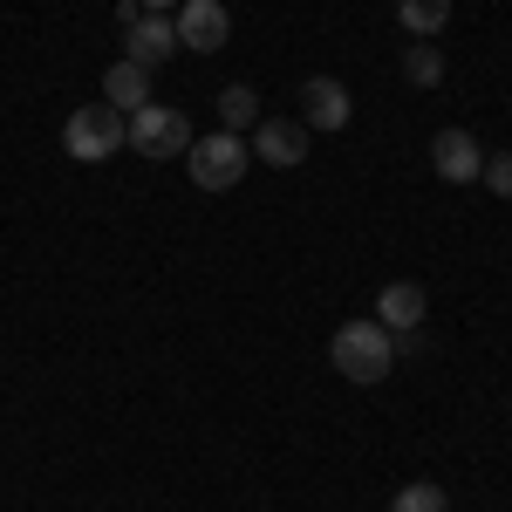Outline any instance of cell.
Here are the masks:
<instances>
[{
  "instance_id": "obj_1",
  "label": "cell",
  "mask_w": 512,
  "mask_h": 512,
  "mask_svg": "<svg viewBox=\"0 0 512 512\" xmlns=\"http://www.w3.org/2000/svg\"><path fill=\"white\" fill-rule=\"evenodd\" d=\"M335 369L349 376V383H383L396 369V342L383 321H342L335 328Z\"/></svg>"
},
{
  "instance_id": "obj_2",
  "label": "cell",
  "mask_w": 512,
  "mask_h": 512,
  "mask_svg": "<svg viewBox=\"0 0 512 512\" xmlns=\"http://www.w3.org/2000/svg\"><path fill=\"white\" fill-rule=\"evenodd\" d=\"M123 144H130V117L110 110V103H89V110H76V117L62 123V151L76 164H103Z\"/></svg>"
},
{
  "instance_id": "obj_3",
  "label": "cell",
  "mask_w": 512,
  "mask_h": 512,
  "mask_svg": "<svg viewBox=\"0 0 512 512\" xmlns=\"http://www.w3.org/2000/svg\"><path fill=\"white\" fill-rule=\"evenodd\" d=\"M185 164H192V178L205 192H233L239 178H246V164H253V151H246L239 130H212V137H192Z\"/></svg>"
},
{
  "instance_id": "obj_4",
  "label": "cell",
  "mask_w": 512,
  "mask_h": 512,
  "mask_svg": "<svg viewBox=\"0 0 512 512\" xmlns=\"http://www.w3.org/2000/svg\"><path fill=\"white\" fill-rule=\"evenodd\" d=\"M130 151H144V158H185V151H192V123H185V110L144 103V110L130 117Z\"/></svg>"
},
{
  "instance_id": "obj_5",
  "label": "cell",
  "mask_w": 512,
  "mask_h": 512,
  "mask_svg": "<svg viewBox=\"0 0 512 512\" xmlns=\"http://www.w3.org/2000/svg\"><path fill=\"white\" fill-rule=\"evenodd\" d=\"M171 28H178V48L219 55V48H226V35H233V14H226L219 0H185V7L171 14Z\"/></svg>"
},
{
  "instance_id": "obj_6",
  "label": "cell",
  "mask_w": 512,
  "mask_h": 512,
  "mask_svg": "<svg viewBox=\"0 0 512 512\" xmlns=\"http://www.w3.org/2000/svg\"><path fill=\"white\" fill-rule=\"evenodd\" d=\"M246 151L260 164H274V171H294V164L308 158V130H301V123H280V117H260Z\"/></svg>"
},
{
  "instance_id": "obj_7",
  "label": "cell",
  "mask_w": 512,
  "mask_h": 512,
  "mask_svg": "<svg viewBox=\"0 0 512 512\" xmlns=\"http://www.w3.org/2000/svg\"><path fill=\"white\" fill-rule=\"evenodd\" d=\"M431 164H437L444 185H472L478 164H485V151H478L472 130H437V137H431Z\"/></svg>"
},
{
  "instance_id": "obj_8",
  "label": "cell",
  "mask_w": 512,
  "mask_h": 512,
  "mask_svg": "<svg viewBox=\"0 0 512 512\" xmlns=\"http://www.w3.org/2000/svg\"><path fill=\"white\" fill-rule=\"evenodd\" d=\"M178 55V28H171V14H144L130 35H123V62H137V69H158Z\"/></svg>"
},
{
  "instance_id": "obj_9",
  "label": "cell",
  "mask_w": 512,
  "mask_h": 512,
  "mask_svg": "<svg viewBox=\"0 0 512 512\" xmlns=\"http://www.w3.org/2000/svg\"><path fill=\"white\" fill-rule=\"evenodd\" d=\"M376 315H383V328H390V335H403V328H424V315H431V294H424L417 280H390V287L376 294Z\"/></svg>"
},
{
  "instance_id": "obj_10",
  "label": "cell",
  "mask_w": 512,
  "mask_h": 512,
  "mask_svg": "<svg viewBox=\"0 0 512 512\" xmlns=\"http://www.w3.org/2000/svg\"><path fill=\"white\" fill-rule=\"evenodd\" d=\"M301 110H308V130H342L349 123V89L335 76H308L301 82Z\"/></svg>"
},
{
  "instance_id": "obj_11",
  "label": "cell",
  "mask_w": 512,
  "mask_h": 512,
  "mask_svg": "<svg viewBox=\"0 0 512 512\" xmlns=\"http://www.w3.org/2000/svg\"><path fill=\"white\" fill-rule=\"evenodd\" d=\"M103 96H110V110L137 117V110L151 103V69H137V62H110V76H103Z\"/></svg>"
},
{
  "instance_id": "obj_12",
  "label": "cell",
  "mask_w": 512,
  "mask_h": 512,
  "mask_svg": "<svg viewBox=\"0 0 512 512\" xmlns=\"http://www.w3.org/2000/svg\"><path fill=\"white\" fill-rule=\"evenodd\" d=\"M396 21H403L417 41H437L444 21H451V0H396Z\"/></svg>"
},
{
  "instance_id": "obj_13",
  "label": "cell",
  "mask_w": 512,
  "mask_h": 512,
  "mask_svg": "<svg viewBox=\"0 0 512 512\" xmlns=\"http://www.w3.org/2000/svg\"><path fill=\"white\" fill-rule=\"evenodd\" d=\"M219 123H226V130H253V123H260V96H253L246 82H226V89H219Z\"/></svg>"
},
{
  "instance_id": "obj_14",
  "label": "cell",
  "mask_w": 512,
  "mask_h": 512,
  "mask_svg": "<svg viewBox=\"0 0 512 512\" xmlns=\"http://www.w3.org/2000/svg\"><path fill=\"white\" fill-rule=\"evenodd\" d=\"M403 76L417 82V89H437V82H444V48H437V41H410V55H403Z\"/></svg>"
},
{
  "instance_id": "obj_15",
  "label": "cell",
  "mask_w": 512,
  "mask_h": 512,
  "mask_svg": "<svg viewBox=\"0 0 512 512\" xmlns=\"http://www.w3.org/2000/svg\"><path fill=\"white\" fill-rule=\"evenodd\" d=\"M390 512H451V499H444V485L417 478V485H403V492L390 499Z\"/></svg>"
},
{
  "instance_id": "obj_16",
  "label": "cell",
  "mask_w": 512,
  "mask_h": 512,
  "mask_svg": "<svg viewBox=\"0 0 512 512\" xmlns=\"http://www.w3.org/2000/svg\"><path fill=\"white\" fill-rule=\"evenodd\" d=\"M478 178H485L499 198H512V151H492V158L478 164Z\"/></svg>"
},
{
  "instance_id": "obj_17",
  "label": "cell",
  "mask_w": 512,
  "mask_h": 512,
  "mask_svg": "<svg viewBox=\"0 0 512 512\" xmlns=\"http://www.w3.org/2000/svg\"><path fill=\"white\" fill-rule=\"evenodd\" d=\"M137 21H144V7H137V0H117V28H123V35H130Z\"/></svg>"
},
{
  "instance_id": "obj_18",
  "label": "cell",
  "mask_w": 512,
  "mask_h": 512,
  "mask_svg": "<svg viewBox=\"0 0 512 512\" xmlns=\"http://www.w3.org/2000/svg\"><path fill=\"white\" fill-rule=\"evenodd\" d=\"M144 14H171V7H185V0H137Z\"/></svg>"
}]
</instances>
